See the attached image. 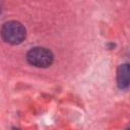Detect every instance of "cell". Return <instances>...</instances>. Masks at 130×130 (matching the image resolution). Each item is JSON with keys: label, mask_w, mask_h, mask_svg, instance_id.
Returning <instances> with one entry per match:
<instances>
[{"label": "cell", "mask_w": 130, "mask_h": 130, "mask_svg": "<svg viewBox=\"0 0 130 130\" xmlns=\"http://www.w3.org/2000/svg\"><path fill=\"white\" fill-rule=\"evenodd\" d=\"M0 11H1V7H0Z\"/></svg>", "instance_id": "cell-4"}, {"label": "cell", "mask_w": 130, "mask_h": 130, "mask_svg": "<svg viewBox=\"0 0 130 130\" xmlns=\"http://www.w3.org/2000/svg\"><path fill=\"white\" fill-rule=\"evenodd\" d=\"M27 62L38 68H48L54 61L53 53L44 47H35L26 54Z\"/></svg>", "instance_id": "cell-2"}, {"label": "cell", "mask_w": 130, "mask_h": 130, "mask_svg": "<svg viewBox=\"0 0 130 130\" xmlns=\"http://www.w3.org/2000/svg\"><path fill=\"white\" fill-rule=\"evenodd\" d=\"M129 64H121L117 70V84L121 89H127L129 87Z\"/></svg>", "instance_id": "cell-3"}, {"label": "cell", "mask_w": 130, "mask_h": 130, "mask_svg": "<svg viewBox=\"0 0 130 130\" xmlns=\"http://www.w3.org/2000/svg\"><path fill=\"white\" fill-rule=\"evenodd\" d=\"M0 35L5 43L10 45H19L25 40L26 29L20 22L10 20L3 24Z\"/></svg>", "instance_id": "cell-1"}]
</instances>
